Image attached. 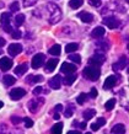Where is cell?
<instances>
[{"instance_id": "1", "label": "cell", "mask_w": 129, "mask_h": 134, "mask_svg": "<svg viewBox=\"0 0 129 134\" xmlns=\"http://www.w3.org/2000/svg\"><path fill=\"white\" fill-rule=\"evenodd\" d=\"M47 10L49 12V24L55 25L58 24L61 19V11L60 8L54 3H48L47 4Z\"/></svg>"}, {"instance_id": "2", "label": "cell", "mask_w": 129, "mask_h": 134, "mask_svg": "<svg viewBox=\"0 0 129 134\" xmlns=\"http://www.w3.org/2000/svg\"><path fill=\"white\" fill-rule=\"evenodd\" d=\"M84 75L86 79H89L91 81H96L101 75V70L100 68H95V66H86L84 69Z\"/></svg>"}, {"instance_id": "3", "label": "cell", "mask_w": 129, "mask_h": 134, "mask_svg": "<svg viewBox=\"0 0 129 134\" xmlns=\"http://www.w3.org/2000/svg\"><path fill=\"white\" fill-rule=\"evenodd\" d=\"M42 103H44V100H43V98H41V97L30 100V101H28V103H27L30 112H32V113L38 112V110H40V107L42 106Z\"/></svg>"}, {"instance_id": "4", "label": "cell", "mask_w": 129, "mask_h": 134, "mask_svg": "<svg viewBox=\"0 0 129 134\" xmlns=\"http://www.w3.org/2000/svg\"><path fill=\"white\" fill-rule=\"evenodd\" d=\"M106 58L105 55H102V54H95L92 57L89 59V65L90 66H95V68H98V66H101L103 63H105Z\"/></svg>"}, {"instance_id": "5", "label": "cell", "mask_w": 129, "mask_h": 134, "mask_svg": "<svg viewBox=\"0 0 129 134\" xmlns=\"http://www.w3.org/2000/svg\"><path fill=\"white\" fill-rule=\"evenodd\" d=\"M26 95V91H25L22 87H15L10 91V98L14 100V101H19L20 98H22Z\"/></svg>"}, {"instance_id": "6", "label": "cell", "mask_w": 129, "mask_h": 134, "mask_svg": "<svg viewBox=\"0 0 129 134\" xmlns=\"http://www.w3.org/2000/svg\"><path fill=\"white\" fill-rule=\"evenodd\" d=\"M44 54H42V53H37L35 54L32 58V68L33 69H38L42 66V64L44 63Z\"/></svg>"}, {"instance_id": "7", "label": "cell", "mask_w": 129, "mask_h": 134, "mask_svg": "<svg viewBox=\"0 0 129 134\" xmlns=\"http://www.w3.org/2000/svg\"><path fill=\"white\" fill-rule=\"evenodd\" d=\"M103 24H105L108 29L116 30L119 27L121 22H119V20L116 19V17H106V19H103Z\"/></svg>"}, {"instance_id": "8", "label": "cell", "mask_w": 129, "mask_h": 134, "mask_svg": "<svg viewBox=\"0 0 129 134\" xmlns=\"http://www.w3.org/2000/svg\"><path fill=\"white\" fill-rule=\"evenodd\" d=\"M12 68V60L8 57H3L0 59V70L3 71H8Z\"/></svg>"}, {"instance_id": "9", "label": "cell", "mask_w": 129, "mask_h": 134, "mask_svg": "<svg viewBox=\"0 0 129 134\" xmlns=\"http://www.w3.org/2000/svg\"><path fill=\"white\" fill-rule=\"evenodd\" d=\"M8 52L10 55L15 57V55H17V54H20V53L22 52V46L19 44V43H12V44L9 46Z\"/></svg>"}, {"instance_id": "10", "label": "cell", "mask_w": 129, "mask_h": 134, "mask_svg": "<svg viewBox=\"0 0 129 134\" xmlns=\"http://www.w3.org/2000/svg\"><path fill=\"white\" fill-rule=\"evenodd\" d=\"M125 66H127V57L123 55L122 58H119V60H118L117 63L113 64V70H114V71H119V70L124 69Z\"/></svg>"}, {"instance_id": "11", "label": "cell", "mask_w": 129, "mask_h": 134, "mask_svg": "<svg viewBox=\"0 0 129 134\" xmlns=\"http://www.w3.org/2000/svg\"><path fill=\"white\" fill-rule=\"evenodd\" d=\"M77 17H79L82 22H85V24H90V22L93 21V15L90 14V12H86V11H82V12H80V14H77Z\"/></svg>"}, {"instance_id": "12", "label": "cell", "mask_w": 129, "mask_h": 134, "mask_svg": "<svg viewBox=\"0 0 129 134\" xmlns=\"http://www.w3.org/2000/svg\"><path fill=\"white\" fill-rule=\"evenodd\" d=\"M60 70H61V73H65V74H73L75 70H76V66L74 64H71V63H63L61 64V68H60Z\"/></svg>"}, {"instance_id": "13", "label": "cell", "mask_w": 129, "mask_h": 134, "mask_svg": "<svg viewBox=\"0 0 129 134\" xmlns=\"http://www.w3.org/2000/svg\"><path fill=\"white\" fill-rule=\"evenodd\" d=\"M49 86L54 90H58L60 89V84H61V77L60 75H55V76H53L51 80H49Z\"/></svg>"}, {"instance_id": "14", "label": "cell", "mask_w": 129, "mask_h": 134, "mask_svg": "<svg viewBox=\"0 0 129 134\" xmlns=\"http://www.w3.org/2000/svg\"><path fill=\"white\" fill-rule=\"evenodd\" d=\"M117 84V76H114V75H111V76H108L107 79H106L105 84H103V89L106 90H109L111 87H113V86Z\"/></svg>"}, {"instance_id": "15", "label": "cell", "mask_w": 129, "mask_h": 134, "mask_svg": "<svg viewBox=\"0 0 129 134\" xmlns=\"http://www.w3.org/2000/svg\"><path fill=\"white\" fill-rule=\"evenodd\" d=\"M105 33H106V31L102 26H97V27H95L92 30L91 36H92V38H101V37L105 36Z\"/></svg>"}, {"instance_id": "16", "label": "cell", "mask_w": 129, "mask_h": 134, "mask_svg": "<svg viewBox=\"0 0 129 134\" xmlns=\"http://www.w3.org/2000/svg\"><path fill=\"white\" fill-rule=\"evenodd\" d=\"M58 59L57 58H53V59H49L47 62V64H46V71L47 73H52L53 70L57 68V65H58Z\"/></svg>"}, {"instance_id": "17", "label": "cell", "mask_w": 129, "mask_h": 134, "mask_svg": "<svg viewBox=\"0 0 129 134\" xmlns=\"http://www.w3.org/2000/svg\"><path fill=\"white\" fill-rule=\"evenodd\" d=\"M27 70H28V64L27 63H21V64H19L16 68L14 69V71H15L16 75H24Z\"/></svg>"}, {"instance_id": "18", "label": "cell", "mask_w": 129, "mask_h": 134, "mask_svg": "<svg viewBox=\"0 0 129 134\" xmlns=\"http://www.w3.org/2000/svg\"><path fill=\"white\" fill-rule=\"evenodd\" d=\"M10 21H11V14H10V12L1 14V19H0L1 26H8V25H10Z\"/></svg>"}, {"instance_id": "19", "label": "cell", "mask_w": 129, "mask_h": 134, "mask_svg": "<svg viewBox=\"0 0 129 134\" xmlns=\"http://www.w3.org/2000/svg\"><path fill=\"white\" fill-rule=\"evenodd\" d=\"M111 133L112 134H124L125 133L124 124H116V126L111 129Z\"/></svg>"}, {"instance_id": "20", "label": "cell", "mask_w": 129, "mask_h": 134, "mask_svg": "<svg viewBox=\"0 0 129 134\" xmlns=\"http://www.w3.org/2000/svg\"><path fill=\"white\" fill-rule=\"evenodd\" d=\"M26 81H27L28 84L41 82V81H43V76H42V75H30V76L26 79Z\"/></svg>"}, {"instance_id": "21", "label": "cell", "mask_w": 129, "mask_h": 134, "mask_svg": "<svg viewBox=\"0 0 129 134\" xmlns=\"http://www.w3.org/2000/svg\"><path fill=\"white\" fill-rule=\"evenodd\" d=\"M3 82L5 86H11L16 82V79L11 75H5V76H3Z\"/></svg>"}, {"instance_id": "22", "label": "cell", "mask_w": 129, "mask_h": 134, "mask_svg": "<svg viewBox=\"0 0 129 134\" xmlns=\"http://www.w3.org/2000/svg\"><path fill=\"white\" fill-rule=\"evenodd\" d=\"M60 52H61V47L59 44H54L49 48V54H52V55H59Z\"/></svg>"}, {"instance_id": "23", "label": "cell", "mask_w": 129, "mask_h": 134, "mask_svg": "<svg viewBox=\"0 0 129 134\" xmlns=\"http://www.w3.org/2000/svg\"><path fill=\"white\" fill-rule=\"evenodd\" d=\"M75 80H76V75L75 74H69L64 77V84L65 85H71V84L75 82Z\"/></svg>"}, {"instance_id": "24", "label": "cell", "mask_w": 129, "mask_h": 134, "mask_svg": "<svg viewBox=\"0 0 129 134\" xmlns=\"http://www.w3.org/2000/svg\"><path fill=\"white\" fill-rule=\"evenodd\" d=\"M61 130H63V123H55L54 126L52 127V134H61Z\"/></svg>"}, {"instance_id": "25", "label": "cell", "mask_w": 129, "mask_h": 134, "mask_svg": "<svg viewBox=\"0 0 129 134\" xmlns=\"http://www.w3.org/2000/svg\"><path fill=\"white\" fill-rule=\"evenodd\" d=\"M82 4H84V0H70L69 1V6L71 9H79Z\"/></svg>"}, {"instance_id": "26", "label": "cell", "mask_w": 129, "mask_h": 134, "mask_svg": "<svg viewBox=\"0 0 129 134\" xmlns=\"http://www.w3.org/2000/svg\"><path fill=\"white\" fill-rule=\"evenodd\" d=\"M77 48H79V44H77V43H69V44H66V47H65V52L73 53V52H75Z\"/></svg>"}, {"instance_id": "27", "label": "cell", "mask_w": 129, "mask_h": 134, "mask_svg": "<svg viewBox=\"0 0 129 134\" xmlns=\"http://www.w3.org/2000/svg\"><path fill=\"white\" fill-rule=\"evenodd\" d=\"M95 114H96V111L93 108H89L84 112V118L85 119H91L92 117H95Z\"/></svg>"}, {"instance_id": "28", "label": "cell", "mask_w": 129, "mask_h": 134, "mask_svg": "<svg viewBox=\"0 0 129 134\" xmlns=\"http://www.w3.org/2000/svg\"><path fill=\"white\" fill-rule=\"evenodd\" d=\"M114 105H116V100H114V98H111V100H108V101L105 103V107L107 111H112L113 108H114Z\"/></svg>"}, {"instance_id": "29", "label": "cell", "mask_w": 129, "mask_h": 134, "mask_svg": "<svg viewBox=\"0 0 129 134\" xmlns=\"http://www.w3.org/2000/svg\"><path fill=\"white\" fill-rule=\"evenodd\" d=\"M24 22H25V15L24 14H19V15L15 17V24H16V26L19 27V26H21Z\"/></svg>"}, {"instance_id": "30", "label": "cell", "mask_w": 129, "mask_h": 134, "mask_svg": "<svg viewBox=\"0 0 129 134\" xmlns=\"http://www.w3.org/2000/svg\"><path fill=\"white\" fill-rule=\"evenodd\" d=\"M87 100V95L85 92H82V93H80L79 96H77V98H76V102L79 103V105H82V103H85V101Z\"/></svg>"}, {"instance_id": "31", "label": "cell", "mask_w": 129, "mask_h": 134, "mask_svg": "<svg viewBox=\"0 0 129 134\" xmlns=\"http://www.w3.org/2000/svg\"><path fill=\"white\" fill-rule=\"evenodd\" d=\"M69 59L71 62H74V63H76V64L81 63V57L79 54H70V55H69Z\"/></svg>"}, {"instance_id": "32", "label": "cell", "mask_w": 129, "mask_h": 134, "mask_svg": "<svg viewBox=\"0 0 129 134\" xmlns=\"http://www.w3.org/2000/svg\"><path fill=\"white\" fill-rule=\"evenodd\" d=\"M73 113H74V106H73V105H69V106H68V108H66V111L64 112L65 117L70 118L71 116H73Z\"/></svg>"}, {"instance_id": "33", "label": "cell", "mask_w": 129, "mask_h": 134, "mask_svg": "<svg viewBox=\"0 0 129 134\" xmlns=\"http://www.w3.org/2000/svg\"><path fill=\"white\" fill-rule=\"evenodd\" d=\"M10 10L12 12H16L20 10V4H19V1H14L11 5H10Z\"/></svg>"}, {"instance_id": "34", "label": "cell", "mask_w": 129, "mask_h": 134, "mask_svg": "<svg viewBox=\"0 0 129 134\" xmlns=\"http://www.w3.org/2000/svg\"><path fill=\"white\" fill-rule=\"evenodd\" d=\"M24 122H25V127H26V128H32V126H33V121L31 119V118L25 117V118H24Z\"/></svg>"}, {"instance_id": "35", "label": "cell", "mask_w": 129, "mask_h": 134, "mask_svg": "<svg viewBox=\"0 0 129 134\" xmlns=\"http://www.w3.org/2000/svg\"><path fill=\"white\" fill-rule=\"evenodd\" d=\"M96 46L97 47H103V51H107L108 49V42H102V41H98L96 42Z\"/></svg>"}, {"instance_id": "36", "label": "cell", "mask_w": 129, "mask_h": 134, "mask_svg": "<svg viewBox=\"0 0 129 134\" xmlns=\"http://www.w3.org/2000/svg\"><path fill=\"white\" fill-rule=\"evenodd\" d=\"M37 3V0H24V6L25 8H30Z\"/></svg>"}, {"instance_id": "37", "label": "cell", "mask_w": 129, "mask_h": 134, "mask_svg": "<svg viewBox=\"0 0 129 134\" xmlns=\"http://www.w3.org/2000/svg\"><path fill=\"white\" fill-rule=\"evenodd\" d=\"M11 36H12V38H15V40H19V38H21V32L19 31V30H12L11 31Z\"/></svg>"}, {"instance_id": "38", "label": "cell", "mask_w": 129, "mask_h": 134, "mask_svg": "<svg viewBox=\"0 0 129 134\" xmlns=\"http://www.w3.org/2000/svg\"><path fill=\"white\" fill-rule=\"evenodd\" d=\"M89 4L98 8V6H101V0H89Z\"/></svg>"}, {"instance_id": "39", "label": "cell", "mask_w": 129, "mask_h": 134, "mask_svg": "<svg viewBox=\"0 0 129 134\" xmlns=\"http://www.w3.org/2000/svg\"><path fill=\"white\" fill-rule=\"evenodd\" d=\"M22 121V118L19 117V116H14V117H11V122L12 124H19V123Z\"/></svg>"}, {"instance_id": "40", "label": "cell", "mask_w": 129, "mask_h": 134, "mask_svg": "<svg viewBox=\"0 0 129 134\" xmlns=\"http://www.w3.org/2000/svg\"><path fill=\"white\" fill-rule=\"evenodd\" d=\"M87 96H90L91 98H96V97H97V90L95 89V87H92V89H91V91H90V93L87 95Z\"/></svg>"}, {"instance_id": "41", "label": "cell", "mask_w": 129, "mask_h": 134, "mask_svg": "<svg viewBox=\"0 0 129 134\" xmlns=\"http://www.w3.org/2000/svg\"><path fill=\"white\" fill-rule=\"evenodd\" d=\"M97 124H98L100 127H101V126H105V124H106V119L103 117H100L98 119H97Z\"/></svg>"}, {"instance_id": "42", "label": "cell", "mask_w": 129, "mask_h": 134, "mask_svg": "<svg viewBox=\"0 0 129 134\" xmlns=\"http://www.w3.org/2000/svg\"><path fill=\"white\" fill-rule=\"evenodd\" d=\"M42 91H43V87H41V86H37L36 89L33 90V95H40Z\"/></svg>"}, {"instance_id": "43", "label": "cell", "mask_w": 129, "mask_h": 134, "mask_svg": "<svg viewBox=\"0 0 129 134\" xmlns=\"http://www.w3.org/2000/svg\"><path fill=\"white\" fill-rule=\"evenodd\" d=\"M91 129H92V130H95V132H96V130H98V129H100V126H98L97 123H92V124H91Z\"/></svg>"}, {"instance_id": "44", "label": "cell", "mask_w": 129, "mask_h": 134, "mask_svg": "<svg viewBox=\"0 0 129 134\" xmlns=\"http://www.w3.org/2000/svg\"><path fill=\"white\" fill-rule=\"evenodd\" d=\"M6 134H24V133H22L20 129H14L11 133H6Z\"/></svg>"}, {"instance_id": "45", "label": "cell", "mask_w": 129, "mask_h": 134, "mask_svg": "<svg viewBox=\"0 0 129 134\" xmlns=\"http://www.w3.org/2000/svg\"><path fill=\"white\" fill-rule=\"evenodd\" d=\"M60 111H63V106H61V105H57L55 106V112H58V113H59Z\"/></svg>"}, {"instance_id": "46", "label": "cell", "mask_w": 129, "mask_h": 134, "mask_svg": "<svg viewBox=\"0 0 129 134\" xmlns=\"http://www.w3.org/2000/svg\"><path fill=\"white\" fill-rule=\"evenodd\" d=\"M5 43H6V41H5L3 37H0V47H3V46H5Z\"/></svg>"}, {"instance_id": "47", "label": "cell", "mask_w": 129, "mask_h": 134, "mask_svg": "<svg viewBox=\"0 0 129 134\" xmlns=\"http://www.w3.org/2000/svg\"><path fill=\"white\" fill-rule=\"evenodd\" d=\"M66 134H81V132H79V130H70Z\"/></svg>"}, {"instance_id": "48", "label": "cell", "mask_w": 129, "mask_h": 134, "mask_svg": "<svg viewBox=\"0 0 129 134\" xmlns=\"http://www.w3.org/2000/svg\"><path fill=\"white\" fill-rule=\"evenodd\" d=\"M79 127H80L81 129H85V128H86V123H85V122L80 123V124H79Z\"/></svg>"}, {"instance_id": "49", "label": "cell", "mask_w": 129, "mask_h": 134, "mask_svg": "<svg viewBox=\"0 0 129 134\" xmlns=\"http://www.w3.org/2000/svg\"><path fill=\"white\" fill-rule=\"evenodd\" d=\"M54 119H55V121H58V119H59V118H60V116H59V113H58V112H55V114H54Z\"/></svg>"}, {"instance_id": "50", "label": "cell", "mask_w": 129, "mask_h": 134, "mask_svg": "<svg viewBox=\"0 0 129 134\" xmlns=\"http://www.w3.org/2000/svg\"><path fill=\"white\" fill-rule=\"evenodd\" d=\"M1 107H4V103H3V101H0V108Z\"/></svg>"}, {"instance_id": "51", "label": "cell", "mask_w": 129, "mask_h": 134, "mask_svg": "<svg viewBox=\"0 0 129 134\" xmlns=\"http://www.w3.org/2000/svg\"><path fill=\"white\" fill-rule=\"evenodd\" d=\"M86 134H92V133H91V132H89V133H86Z\"/></svg>"}, {"instance_id": "52", "label": "cell", "mask_w": 129, "mask_h": 134, "mask_svg": "<svg viewBox=\"0 0 129 134\" xmlns=\"http://www.w3.org/2000/svg\"><path fill=\"white\" fill-rule=\"evenodd\" d=\"M1 53H3V52H1V51H0V55H1Z\"/></svg>"}]
</instances>
